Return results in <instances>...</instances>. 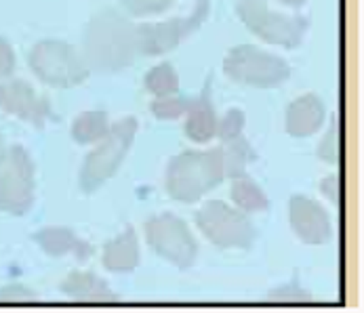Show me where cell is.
Wrapping results in <instances>:
<instances>
[{"instance_id":"e0dca14e","label":"cell","mask_w":364,"mask_h":313,"mask_svg":"<svg viewBox=\"0 0 364 313\" xmlns=\"http://www.w3.org/2000/svg\"><path fill=\"white\" fill-rule=\"evenodd\" d=\"M139 265V242L137 234L131 225L109 240L104 246V267L116 273H129Z\"/></svg>"},{"instance_id":"d6986e66","label":"cell","mask_w":364,"mask_h":313,"mask_svg":"<svg viewBox=\"0 0 364 313\" xmlns=\"http://www.w3.org/2000/svg\"><path fill=\"white\" fill-rule=\"evenodd\" d=\"M232 200L242 212H261L269 209L267 196L247 172L232 179Z\"/></svg>"},{"instance_id":"5bb4252c","label":"cell","mask_w":364,"mask_h":313,"mask_svg":"<svg viewBox=\"0 0 364 313\" xmlns=\"http://www.w3.org/2000/svg\"><path fill=\"white\" fill-rule=\"evenodd\" d=\"M32 238L49 257H55V259L65 257V255H74L78 263H87L91 261L95 255V248L89 242L80 240L68 227H45V229L36 231Z\"/></svg>"},{"instance_id":"484cf974","label":"cell","mask_w":364,"mask_h":313,"mask_svg":"<svg viewBox=\"0 0 364 313\" xmlns=\"http://www.w3.org/2000/svg\"><path fill=\"white\" fill-rule=\"evenodd\" d=\"M318 158L328 162V164L337 162V120L335 118L331 120V126H328L324 139L318 145Z\"/></svg>"},{"instance_id":"52a82bcc","label":"cell","mask_w":364,"mask_h":313,"mask_svg":"<svg viewBox=\"0 0 364 313\" xmlns=\"http://www.w3.org/2000/svg\"><path fill=\"white\" fill-rule=\"evenodd\" d=\"M36 168L26 148L13 145L0 164V210L23 216L34 204Z\"/></svg>"},{"instance_id":"9a60e30c","label":"cell","mask_w":364,"mask_h":313,"mask_svg":"<svg viewBox=\"0 0 364 313\" xmlns=\"http://www.w3.org/2000/svg\"><path fill=\"white\" fill-rule=\"evenodd\" d=\"M326 120V109L320 97L312 93L295 99L287 109V133L293 137H310L322 128Z\"/></svg>"},{"instance_id":"d4e9b609","label":"cell","mask_w":364,"mask_h":313,"mask_svg":"<svg viewBox=\"0 0 364 313\" xmlns=\"http://www.w3.org/2000/svg\"><path fill=\"white\" fill-rule=\"evenodd\" d=\"M175 0H120V4L127 9V13L146 17V15H158L173 6Z\"/></svg>"},{"instance_id":"30bf717a","label":"cell","mask_w":364,"mask_h":313,"mask_svg":"<svg viewBox=\"0 0 364 313\" xmlns=\"http://www.w3.org/2000/svg\"><path fill=\"white\" fill-rule=\"evenodd\" d=\"M208 17V0H196L194 13L188 17L158 21V23H137L139 32V53L154 57L164 55L177 45H181L188 36H192Z\"/></svg>"},{"instance_id":"7402d4cb","label":"cell","mask_w":364,"mask_h":313,"mask_svg":"<svg viewBox=\"0 0 364 313\" xmlns=\"http://www.w3.org/2000/svg\"><path fill=\"white\" fill-rule=\"evenodd\" d=\"M190 107V99L186 97H179L177 93L175 95H166V97H156V101H152L150 109L152 114L160 118V120H175V118H181Z\"/></svg>"},{"instance_id":"ffe728a7","label":"cell","mask_w":364,"mask_h":313,"mask_svg":"<svg viewBox=\"0 0 364 313\" xmlns=\"http://www.w3.org/2000/svg\"><path fill=\"white\" fill-rule=\"evenodd\" d=\"M109 131V122H107V114L102 109H91L85 111L76 118V122L72 124V137L76 143L80 145H91V143H100Z\"/></svg>"},{"instance_id":"277c9868","label":"cell","mask_w":364,"mask_h":313,"mask_svg":"<svg viewBox=\"0 0 364 313\" xmlns=\"http://www.w3.org/2000/svg\"><path fill=\"white\" fill-rule=\"evenodd\" d=\"M30 67L38 80L55 89H70L91 74L82 53L63 40H43L30 51Z\"/></svg>"},{"instance_id":"9c48e42d","label":"cell","mask_w":364,"mask_h":313,"mask_svg":"<svg viewBox=\"0 0 364 313\" xmlns=\"http://www.w3.org/2000/svg\"><path fill=\"white\" fill-rule=\"evenodd\" d=\"M146 238L150 248H154L162 259L188 269L196 263L198 242L188 229L186 221L173 212H162L146 223Z\"/></svg>"},{"instance_id":"ac0fdd59","label":"cell","mask_w":364,"mask_h":313,"mask_svg":"<svg viewBox=\"0 0 364 313\" xmlns=\"http://www.w3.org/2000/svg\"><path fill=\"white\" fill-rule=\"evenodd\" d=\"M223 148H221V158H223V175L234 179V177H240L247 172V164L253 162L257 154L253 152L251 143L238 135V137H232L228 141H221Z\"/></svg>"},{"instance_id":"8992f818","label":"cell","mask_w":364,"mask_h":313,"mask_svg":"<svg viewBox=\"0 0 364 313\" xmlns=\"http://www.w3.org/2000/svg\"><path fill=\"white\" fill-rule=\"evenodd\" d=\"M198 229L217 248H242L249 251L255 244L257 229L240 209H232L225 202L210 200L194 214Z\"/></svg>"},{"instance_id":"cb8c5ba5","label":"cell","mask_w":364,"mask_h":313,"mask_svg":"<svg viewBox=\"0 0 364 313\" xmlns=\"http://www.w3.org/2000/svg\"><path fill=\"white\" fill-rule=\"evenodd\" d=\"M267 299L280 301V303H299V301H312V295L304 286H299V280L295 275L291 284H284V286H278L276 290H269Z\"/></svg>"},{"instance_id":"7c38bea8","label":"cell","mask_w":364,"mask_h":313,"mask_svg":"<svg viewBox=\"0 0 364 313\" xmlns=\"http://www.w3.org/2000/svg\"><path fill=\"white\" fill-rule=\"evenodd\" d=\"M291 227L306 244H326L333 238L328 212L306 196H293L289 202Z\"/></svg>"},{"instance_id":"ba28073f","label":"cell","mask_w":364,"mask_h":313,"mask_svg":"<svg viewBox=\"0 0 364 313\" xmlns=\"http://www.w3.org/2000/svg\"><path fill=\"white\" fill-rule=\"evenodd\" d=\"M236 11L245 26L257 34L261 40L278 45L284 49H295L301 45L310 21L301 15L287 17L267 11V0H238Z\"/></svg>"},{"instance_id":"4316f807","label":"cell","mask_w":364,"mask_h":313,"mask_svg":"<svg viewBox=\"0 0 364 313\" xmlns=\"http://www.w3.org/2000/svg\"><path fill=\"white\" fill-rule=\"evenodd\" d=\"M36 292L30 290L23 284H9L0 290V301H9V303H26V301H36Z\"/></svg>"},{"instance_id":"4fadbf2b","label":"cell","mask_w":364,"mask_h":313,"mask_svg":"<svg viewBox=\"0 0 364 313\" xmlns=\"http://www.w3.org/2000/svg\"><path fill=\"white\" fill-rule=\"evenodd\" d=\"M186 120V135L194 143H208L217 135V111L213 104V76H208L200 95L190 99Z\"/></svg>"},{"instance_id":"2e32d148","label":"cell","mask_w":364,"mask_h":313,"mask_svg":"<svg viewBox=\"0 0 364 313\" xmlns=\"http://www.w3.org/2000/svg\"><path fill=\"white\" fill-rule=\"evenodd\" d=\"M61 292L74 301L87 303H112L118 301V295L109 290L107 282L91 271H74L61 282Z\"/></svg>"},{"instance_id":"f1b7e54d","label":"cell","mask_w":364,"mask_h":313,"mask_svg":"<svg viewBox=\"0 0 364 313\" xmlns=\"http://www.w3.org/2000/svg\"><path fill=\"white\" fill-rule=\"evenodd\" d=\"M320 192L328 198V202L337 204L339 202V179L335 175H328L326 179L320 181Z\"/></svg>"},{"instance_id":"83f0119b","label":"cell","mask_w":364,"mask_h":313,"mask_svg":"<svg viewBox=\"0 0 364 313\" xmlns=\"http://www.w3.org/2000/svg\"><path fill=\"white\" fill-rule=\"evenodd\" d=\"M15 70V53H13V47L0 38V80L9 78Z\"/></svg>"},{"instance_id":"5b68a950","label":"cell","mask_w":364,"mask_h":313,"mask_svg":"<svg viewBox=\"0 0 364 313\" xmlns=\"http://www.w3.org/2000/svg\"><path fill=\"white\" fill-rule=\"evenodd\" d=\"M223 72L234 82L257 89H274L291 76V65L278 55L261 51L251 45H240L223 59Z\"/></svg>"},{"instance_id":"f546056e","label":"cell","mask_w":364,"mask_h":313,"mask_svg":"<svg viewBox=\"0 0 364 313\" xmlns=\"http://www.w3.org/2000/svg\"><path fill=\"white\" fill-rule=\"evenodd\" d=\"M280 4H284V6H291V9H301L308 0H278Z\"/></svg>"},{"instance_id":"4dcf8cb0","label":"cell","mask_w":364,"mask_h":313,"mask_svg":"<svg viewBox=\"0 0 364 313\" xmlns=\"http://www.w3.org/2000/svg\"><path fill=\"white\" fill-rule=\"evenodd\" d=\"M4 156H6V152H4V141H2V137H0V164H2Z\"/></svg>"},{"instance_id":"8fae6325","label":"cell","mask_w":364,"mask_h":313,"mask_svg":"<svg viewBox=\"0 0 364 313\" xmlns=\"http://www.w3.org/2000/svg\"><path fill=\"white\" fill-rule=\"evenodd\" d=\"M0 109L30 122L36 128H45L47 122L57 120L49 99L36 93L26 80L0 84Z\"/></svg>"},{"instance_id":"6da1fadb","label":"cell","mask_w":364,"mask_h":313,"mask_svg":"<svg viewBox=\"0 0 364 313\" xmlns=\"http://www.w3.org/2000/svg\"><path fill=\"white\" fill-rule=\"evenodd\" d=\"M80 53L89 70L100 74H114L131 67L137 55H141L137 23L116 9L95 13L87 23Z\"/></svg>"},{"instance_id":"603a6c76","label":"cell","mask_w":364,"mask_h":313,"mask_svg":"<svg viewBox=\"0 0 364 313\" xmlns=\"http://www.w3.org/2000/svg\"><path fill=\"white\" fill-rule=\"evenodd\" d=\"M245 124H247V116H245L242 109H236V107L228 109L225 116L221 118V122H217V135L215 137H219L221 141L238 137V135H242Z\"/></svg>"},{"instance_id":"44dd1931","label":"cell","mask_w":364,"mask_h":313,"mask_svg":"<svg viewBox=\"0 0 364 313\" xmlns=\"http://www.w3.org/2000/svg\"><path fill=\"white\" fill-rule=\"evenodd\" d=\"M144 84H146L148 93H152L154 97H166V95H175L179 91V76L173 70V65L164 61L146 74Z\"/></svg>"},{"instance_id":"3957f363","label":"cell","mask_w":364,"mask_h":313,"mask_svg":"<svg viewBox=\"0 0 364 313\" xmlns=\"http://www.w3.org/2000/svg\"><path fill=\"white\" fill-rule=\"evenodd\" d=\"M137 135V120L124 118L116 124H109V131L100 145L85 158L80 168V187L85 194H93L104 185L107 179L114 177L118 166L133 145Z\"/></svg>"},{"instance_id":"7a4b0ae2","label":"cell","mask_w":364,"mask_h":313,"mask_svg":"<svg viewBox=\"0 0 364 313\" xmlns=\"http://www.w3.org/2000/svg\"><path fill=\"white\" fill-rule=\"evenodd\" d=\"M223 179L221 148L208 152H183L168 162L166 194L177 202H198Z\"/></svg>"}]
</instances>
